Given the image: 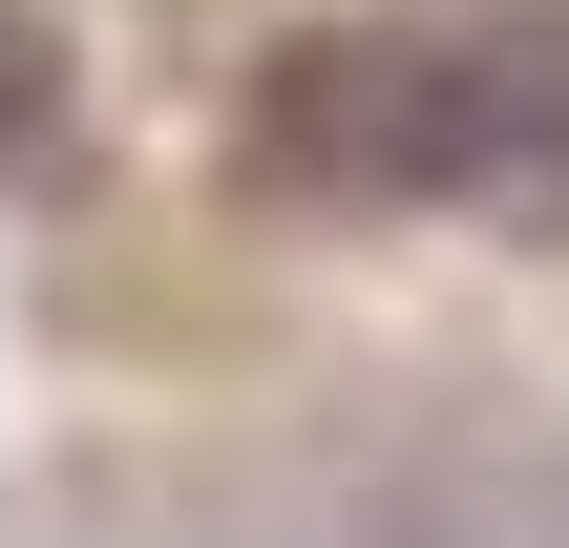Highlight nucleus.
Instances as JSON below:
<instances>
[{"label":"nucleus","instance_id":"f257e3e1","mask_svg":"<svg viewBox=\"0 0 569 548\" xmlns=\"http://www.w3.org/2000/svg\"><path fill=\"white\" fill-rule=\"evenodd\" d=\"M569 148V42L528 21H317L253 63V169L338 190V211H443Z\"/></svg>","mask_w":569,"mask_h":548},{"label":"nucleus","instance_id":"f03ea898","mask_svg":"<svg viewBox=\"0 0 569 548\" xmlns=\"http://www.w3.org/2000/svg\"><path fill=\"white\" fill-rule=\"evenodd\" d=\"M0 148H63V21L0 0Z\"/></svg>","mask_w":569,"mask_h":548}]
</instances>
